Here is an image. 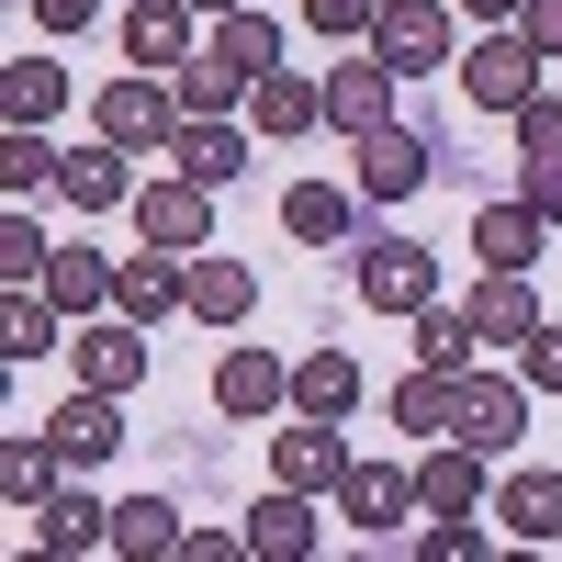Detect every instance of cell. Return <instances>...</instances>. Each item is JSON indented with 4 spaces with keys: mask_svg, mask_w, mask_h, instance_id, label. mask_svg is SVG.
I'll list each match as a JSON object with an SVG mask.
<instances>
[{
    "mask_svg": "<svg viewBox=\"0 0 562 562\" xmlns=\"http://www.w3.org/2000/svg\"><path fill=\"white\" fill-rule=\"evenodd\" d=\"M540 45H529V23H484L473 45H461V102H473V113H518L529 102V90H540Z\"/></svg>",
    "mask_w": 562,
    "mask_h": 562,
    "instance_id": "1",
    "label": "cell"
},
{
    "mask_svg": "<svg viewBox=\"0 0 562 562\" xmlns=\"http://www.w3.org/2000/svg\"><path fill=\"white\" fill-rule=\"evenodd\" d=\"M169 124H180V90H169V68H124L102 102H90V135H113L124 158H158L169 147Z\"/></svg>",
    "mask_w": 562,
    "mask_h": 562,
    "instance_id": "2",
    "label": "cell"
},
{
    "mask_svg": "<svg viewBox=\"0 0 562 562\" xmlns=\"http://www.w3.org/2000/svg\"><path fill=\"white\" fill-rule=\"evenodd\" d=\"M360 304L371 315H416V304H439V259L428 248H416V237H383V225H371V237H360Z\"/></svg>",
    "mask_w": 562,
    "mask_h": 562,
    "instance_id": "3",
    "label": "cell"
},
{
    "mask_svg": "<svg viewBox=\"0 0 562 562\" xmlns=\"http://www.w3.org/2000/svg\"><path fill=\"white\" fill-rule=\"evenodd\" d=\"M326 506H338L360 540H405V518H428V506H416V461H349V484Z\"/></svg>",
    "mask_w": 562,
    "mask_h": 562,
    "instance_id": "4",
    "label": "cell"
},
{
    "mask_svg": "<svg viewBox=\"0 0 562 562\" xmlns=\"http://www.w3.org/2000/svg\"><path fill=\"white\" fill-rule=\"evenodd\" d=\"M371 57H383L394 79H416V68H461L450 0H383V23H371Z\"/></svg>",
    "mask_w": 562,
    "mask_h": 562,
    "instance_id": "5",
    "label": "cell"
},
{
    "mask_svg": "<svg viewBox=\"0 0 562 562\" xmlns=\"http://www.w3.org/2000/svg\"><path fill=\"white\" fill-rule=\"evenodd\" d=\"M113 315H135V326H169V315H192V248H135V259H113Z\"/></svg>",
    "mask_w": 562,
    "mask_h": 562,
    "instance_id": "6",
    "label": "cell"
},
{
    "mask_svg": "<svg viewBox=\"0 0 562 562\" xmlns=\"http://www.w3.org/2000/svg\"><path fill=\"white\" fill-rule=\"evenodd\" d=\"M450 439H473L484 461L518 450V439H529V371H484V360H473V371H461V428H450Z\"/></svg>",
    "mask_w": 562,
    "mask_h": 562,
    "instance_id": "7",
    "label": "cell"
},
{
    "mask_svg": "<svg viewBox=\"0 0 562 562\" xmlns=\"http://www.w3.org/2000/svg\"><path fill=\"white\" fill-rule=\"evenodd\" d=\"M68 371H79V383L90 394H135V383H147V326H135V315H102V326H68Z\"/></svg>",
    "mask_w": 562,
    "mask_h": 562,
    "instance_id": "8",
    "label": "cell"
},
{
    "mask_svg": "<svg viewBox=\"0 0 562 562\" xmlns=\"http://www.w3.org/2000/svg\"><path fill=\"white\" fill-rule=\"evenodd\" d=\"M135 237H158V248H214V192H203L192 169L135 180Z\"/></svg>",
    "mask_w": 562,
    "mask_h": 562,
    "instance_id": "9",
    "label": "cell"
},
{
    "mask_svg": "<svg viewBox=\"0 0 562 562\" xmlns=\"http://www.w3.org/2000/svg\"><path fill=\"white\" fill-rule=\"evenodd\" d=\"M270 484L338 495V484H349V439H338V416H293V428H270Z\"/></svg>",
    "mask_w": 562,
    "mask_h": 562,
    "instance_id": "10",
    "label": "cell"
},
{
    "mask_svg": "<svg viewBox=\"0 0 562 562\" xmlns=\"http://www.w3.org/2000/svg\"><path fill=\"white\" fill-rule=\"evenodd\" d=\"M484 495H495V461L473 439H428L416 450V506H428V518H473Z\"/></svg>",
    "mask_w": 562,
    "mask_h": 562,
    "instance_id": "11",
    "label": "cell"
},
{
    "mask_svg": "<svg viewBox=\"0 0 562 562\" xmlns=\"http://www.w3.org/2000/svg\"><path fill=\"white\" fill-rule=\"evenodd\" d=\"M248 135H259V124H237V113H180L158 158H169V169H192L203 192H225V180L248 169Z\"/></svg>",
    "mask_w": 562,
    "mask_h": 562,
    "instance_id": "12",
    "label": "cell"
},
{
    "mask_svg": "<svg viewBox=\"0 0 562 562\" xmlns=\"http://www.w3.org/2000/svg\"><path fill=\"white\" fill-rule=\"evenodd\" d=\"M214 405H225V416H248V428H259V416H281V405H293V360H281V349H248V338H225V360H214Z\"/></svg>",
    "mask_w": 562,
    "mask_h": 562,
    "instance_id": "13",
    "label": "cell"
},
{
    "mask_svg": "<svg viewBox=\"0 0 562 562\" xmlns=\"http://www.w3.org/2000/svg\"><path fill=\"white\" fill-rule=\"evenodd\" d=\"M394 90H405V79L360 45L349 68H326V124H338V135H383V124H394Z\"/></svg>",
    "mask_w": 562,
    "mask_h": 562,
    "instance_id": "14",
    "label": "cell"
},
{
    "mask_svg": "<svg viewBox=\"0 0 562 562\" xmlns=\"http://www.w3.org/2000/svg\"><path fill=\"white\" fill-rule=\"evenodd\" d=\"M360 203H371V192H338V180H293V192H281V225H293L304 248H360V237H371Z\"/></svg>",
    "mask_w": 562,
    "mask_h": 562,
    "instance_id": "15",
    "label": "cell"
},
{
    "mask_svg": "<svg viewBox=\"0 0 562 562\" xmlns=\"http://www.w3.org/2000/svg\"><path fill=\"white\" fill-rule=\"evenodd\" d=\"M180 57H203L192 0H124V68H180Z\"/></svg>",
    "mask_w": 562,
    "mask_h": 562,
    "instance_id": "16",
    "label": "cell"
},
{
    "mask_svg": "<svg viewBox=\"0 0 562 562\" xmlns=\"http://www.w3.org/2000/svg\"><path fill=\"white\" fill-rule=\"evenodd\" d=\"M428 169H439V147H428V135H405V124L360 135V192H371V203H405V192H428Z\"/></svg>",
    "mask_w": 562,
    "mask_h": 562,
    "instance_id": "17",
    "label": "cell"
},
{
    "mask_svg": "<svg viewBox=\"0 0 562 562\" xmlns=\"http://www.w3.org/2000/svg\"><path fill=\"white\" fill-rule=\"evenodd\" d=\"M34 551H45V562H68V551H113V506L79 495V484H57V495L34 506Z\"/></svg>",
    "mask_w": 562,
    "mask_h": 562,
    "instance_id": "18",
    "label": "cell"
},
{
    "mask_svg": "<svg viewBox=\"0 0 562 562\" xmlns=\"http://www.w3.org/2000/svg\"><path fill=\"white\" fill-rule=\"evenodd\" d=\"M57 203H79V214L135 203V169H124V147H113V135H90V147H68V158H57Z\"/></svg>",
    "mask_w": 562,
    "mask_h": 562,
    "instance_id": "19",
    "label": "cell"
},
{
    "mask_svg": "<svg viewBox=\"0 0 562 562\" xmlns=\"http://www.w3.org/2000/svg\"><path fill=\"white\" fill-rule=\"evenodd\" d=\"M45 439H57L79 473H90V461H113V450H124V394H90V383H79L57 416H45Z\"/></svg>",
    "mask_w": 562,
    "mask_h": 562,
    "instance_id": "20",
    "label": "cell"
},
{
    "mask_svg": "<svg viewBox=\"0 0 562 562\" xmlns=\"http://www.w3.org/2000/svg\"><path fill=\"white\" fill-rule=\"evenodd\" d=\"M248 551H259V562H315V495H304V484H270V495L248 506Z\"/></svg>",
    "mask_w": 562,
    "mask_h": 562,
    "instance_id": "21",
    "label": "cell"
},
{
    "mask_svg": "<svg viewBox=\"0 0 562 562\" xmlns=\"http://www.w3.org/2000/svg\"><path fill=\"white\" fill-rule=\"evenodd\" d=\"M394 428H405V450L450 439V428H461V371H428V360H416L405 383H394Z\"/></svg>",
    "mask_w": 562,
    "mask_h": 562,
    "instance_id": "22",
    "label": "cell"
},
{
    "mask_svg": "<svg viewBox=\"0 0 562 562\" xmlns=\"http://www.w3.org/2000/svg\"><path fill=\"white\" fill-rule=\"evenodd\" d=\"M248 124H259V135H315V124H326V79L270 68V79L248 90Z\"/></svg>",
    "mask_w": 562,
    "mask_h": 562,
    "instance_id": "23",
    "label": "cell"
},
{
    "mask_svg": "<svg viewBox=\"0 0 562 562\" xmlns=\"http://www.w3.org/2000/svg\"><path fill=\"white\" fill-rule=\"evenodd\" d=\"M248 304H259V270H248V259L192 248V315L214 326V338H225V326H248Z\"/></svg>",
    "mask_w": 562,
    "mask_h": 562,
    "instance_id": "24",
    "label": "cell"
},
{
    "mask_svg": "<svg viewBox=\"0 0 562 562\" xmlns=\"http://www.w3.org/2000/svg\"><path fill=\"white\" fill-rule=\"evenodd\" d=\"M529 326H540V293H529V270H484V281H473V338L518 349Z\"/></svg>",
    "mask_w": 562,
    "mask_h": 562,
    "instance_id": "25",
    "label": "cell"
},
{
    "mask_svg": "<svg viewBox=\"0 0 562 562\" xmlns=\"http://www.w3.org/2000/svg\"><path fill=\"white\" fill-rule=\"evenodd\" d=\"M495 518H506V540H562V473H506L495 484Z\"/></svg>",
    "mask_w": 562,
    "mask_h": 562,
    "instance_id": "26",
    "label": "cell"
},
{
    "mask_svg": "<svg viewBox=\"0 0 562 562\" xmlns=\"http://www.w3.org/2000/svg\"><path fill=\"white\" fill-rule=\"evenodd\" d=\"M57 473H68V450H57V439H34V428H12V439H0V495H12L23 518H34L45 495H57Z\"/></svg>",
    "mask_w": 562,
    "mask_h": 562,
    "instance_id": "27",
    "label": "cell"
},
{
    "mask_svg": "<svg viewBox=\"0 0 562 562\" xmlns=\"http://www.w3.org/2000/svg\"><path fill=\"white\" fill-rule=\"evenodd\" d=\"M473 259H484V270H529V259H540V214H529L518 192L484 203V214H473Z\"/></svg>",
    "mask_w": 562,
    "mask_h": 562,
    "instance_id": "28",
    "label": "cell"
},
{
    "mask_svg": "<svg viewBox=\"0 0 562 562\" xmlns=\"http://www.w3.org/2000/svg\"><path fill=\"white\" fill-rule=\"evenodd\" d=\"M360 405V360L349 349H304L293 360V416H349Z\"/></svg>",
    "mask_w": 562,
    "mask_h": 562,
    "instance_id": "29",
    "label": "cell"
},
{
    "mask_svg": "<svg viewBox=\"0 0 562 562\" xmlns=\"http://www.w3.org/2000/svg\"><path fill=\"white\" fill-rule=\"evenodd\" d=\"M57 135H45V124H0V192H12V203H34V192H57Z\"/></svg>",
    "mask_w": 562,
    "mask_h": 562,
    "instance_id": "30",
    "label": "cell"
},
{
    "mask_svg": "<svg viewBox=\"0 0 562 562\" xmlns=\"http://www.w3.org/2000/svg\"><path fill=\"white\" fill-rule=\"evenodd\" d=\"M57 102H68L57 57H12V68H0V124H57Z\"/></svg>",
    "mask_w": 562,
    "mask_h": 562,
    "instance_id": "31",
    "label": "cell"
},
{
    "mask_svg": "<svg viewBox=\"0 0 562 562\" xmlns=\"http://www.w3.org/2000/svg\"><path fill=\"white\" fill-rule=\"evenodd\" d=\"M405 338H416V360H428V371H473V304H416L405 315Z\"/></svg>",
    "mask_w": 562,
    "mask_h": 562,
    "instance_id": "32",
    "label": "cell"
},
{
    "mask_svg": "<svg viewBox=\"0 0 562 562\" xmlns=\"http://www.w3.org/2000/svg\"><path fill=\"white\" fill-rule=\"evenodd\" d=\"M203 45H214L225 68H248V79H270V68H281V23H270V12H248V0H237V12H214V34H203Z\"/></svg>",
    "mask_w": 562,
    "mask_h": 562,
    "instance_id": "33",
    "label": "cell"
},
{
    "mask_svg": "<svg viewBox=\"0 0 562 562\" xmlns=\"http://www.w3.org/2000/svg\"><path fill=\"white\" fill-rule=\"evenodd\" d=\"M113 551H124V562H169V551H180V506H169V495H124V506H113Z\"/></svg>",
    "mask_w": 562,
    "mask_h": 562,
    "instance_id": "34",
    "label": "cell"
},
{
    "mask_svg": "<svg viewBox=\"0 0 562 562\" xmlns=\"http://www.w3.org/2000/svg\"><path fill=\"white\" fill-rule=\"evenodd\" d=\"M169 90H180V113H237L259 79H248V68H225L214 45H203V57H180V68H169Z\"/></svg>",
    "mask_w": 562,
    "mask_h": 562,
    "instance_id": "35",
    "label": "cell"
},
{
    "mask_svg": "<svg viewBox=\"0 0 562 562\" xmlns=\"http://www.w3.org/2000/svg\"><path fill=\"white\" fill-rule=\"evenodd\" d=\"M45 293L68 304V326L102 315V304H113V259H102V248H57V259H45Z\"/></svg>",
    "mask_w": 562,
    "mask_h": 562,
    "instance_id": "36",
    "label": "cell"
},
{
    "mask_svg": "<svg viewBox=\"0 0 562 562\" xmlns=\"http://www.w3.org/2000/svg\"><path fill=\"white\" fill-rule=\"evenodd\" d=\"M45 259H57V248H45V225L12 203V214H0V281H45Z\"/></svg>",
    "mask_w": 562,
    "mask_h": 562,
    "instance_id": "37",
    "label": "cell"
},
{
    "mask_svg": "<svg viewBox=\"0 0 562 562\" xmlns=\"http://www.w3.org/2000/svg\"><path fill=\"white\" fill-rule=\"evenodd\" d=\"M506 124H518V158H562V102H551V90H529Z\"/></svg>",
    "mask_w": 562,
    "mask_h": 562,
    "instance_id": "38",
    "label": "cell"
},
{
    "mask_svg": "<svg viewBox=\"0 0 562 562\" xmlns=\"http://www.w3.org/2000/svg\"><path fill=\"white\" fill-rule=\"evenodd\" d=\"M304 23H315V34H338V45H371L383 0H304Z\"/></svg>",
    "mask_w": 562,
    "mask_h": 562,
    "instance_id": "39",
    "label": "cell"
},
{
    "mask_svg": "<svg viewBox=\"0 0 562 562\" xmlns=\"http://www.w3.org/2000/svg\"><path fill=\"white\" fill-rule=\"evenodd\" d=\"M416 551H428V562H484L495 540H484L473 518H428V529H416Z\"/></svg>",
    "mask_w": 562,
    "mask_h": 562,
    "instance_id": "40",
    "label": "cell"
},
{
    "mask_svg": "<svg viewBox=\"0 0 562 562\" xmlns=\"http://www.w3.org/2000/svg\"><path fill=\"white\" fill-rule=\"evenodd\" d=\"M518 371H529V394H562V326H551V315L518 338Z\"/></svg>",
    "mask_w": 562,
    "mask_h": 562,
    "instance_id": "41",
    "label": "cell"
},
{
    "mask_svg": "<svg viewBox=\"0 0 562 562\" xmlns=\"http://www.w3.org/2000/svg\"><path fill=\"white\" fill-rule=\"evenodd\" d=\"M518 203L540 225H562V158H518Z\"/></svg>",
    "mask_w": 562,
    "mask_h": 562,
    "instance_id": "42",
    "label": "cell"
},
{
    "mask_svg": "<svg viewBox=\"0 0 562 562\" xmlns=\"http://www.w3.org/2000/svg\"><path fill=\"white\" fill-rule=\"evenodd\" d=\"M237 551H248V529H180L169 562H237Z\"/></svg>",
    "mask_w": 562,
    "mask_h": 562,
    "instance_id": "43",
    "label": "cell"
},
{
    "mask_svg": "<svg viewBox=\"0 0 562 562\" xmlns=\"http://www.w3.org/2000/svg\"><path fill=\"white\" fill-rule=\"evenodd\" d=\"M34 23H45V45H57V34H90V23H102V0H34Z\"/></svg>",
    "mask_w": 562,
    "mask_h": 562,
    "instance_id": "44",
    "label": "cell"
},
{
    "mask_svg": "<svg viewBox=\"0 0 562 562\" xmlns=\"http://www.w3.org/2000/svg\"><path fill=\"white\" fill-rule=\"evenodd\" d=\"M518 23H529V45H540V57L562 68V0H529V12H518Z\"/></svg>",
    "mask_w": 562,
    "mask_h": 562,
    "instance_id": "45",
    "label": "cell"
},
{
    "mask_svg": "<svg viewBox=\"0 0 562 562\" xmlns=\"http://www.w3.org/2000/svg\"><path fill=\"white\" fill-rule=\"evenodd\" d=\"M461 12H473V23H518L529 0H461Z\"/></svg>",
    "mask_w": 562,
    "mask_h": 562,
    "instance_id": "46",
    "label": "cell"
},
{
    "mask_svg": "<svg viewBox=\"0 0 562 562\" xmlns=\"http://www.w3.org/2000/svg\"><path fill=\"white\" fill-rule=\"evenodd\" d=\"M192 12H237V0H192Z\"/></svg>",
    "mask_w": 562,
    "mask_h": 562,
    "instance_id": "47",
    "label": "cell"
}]
</instances>
